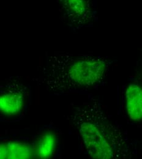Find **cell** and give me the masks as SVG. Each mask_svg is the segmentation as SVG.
Masks as SVG:
<instances>
[{
  "mask_svg": "<svg viewBox=\"0 0 142 159\" xmlns=\"http://www.w3.org/2000/svg\"><path fill=\"white\" fill-rule=\"evenodd\" d=\"M126 113L132 121L140 122L142 118V87L137 82L130 83L126 91Z\"/></svg>",
  "mask_w": 142,
  "mask_h": 159,
  "instance_id": "8992f818",
  "label": "cell"
},
{
  "mask_svg": "<svg viewBox=\"0 0 142 159\" xmlns=\"http://www.w3.org/2000/svg\"><path fill=\"white\" fill-rule=\"evenodd\" d=\"M61 11L72 25L83 27L93 20L91 0H57Z\"/></svg>",
  "mask_w": 142,
  "mask_h": 159,
  "instance_id": "277c9868",
  "label": "cell"
},
{
  "mask_svg": "<svg viewBox=\"0 0 142 159\" xmlns=\"http://www.w3.org/2000/svg\"><path fill=\"white\" fill-rule=\"evenodd\" d=\"M27 107V92L20 85L0 90V116L19 118Z\"/></svg>",
  "mask_w": 142,
  "mask_h": 159,
  "instance_id": "3957f363",
  "label": "cell"
},
{
  "mask_svg": "<svg viewBox=\"0 0 142 159\" xmlns=\"http://www.w3.org/2000/svg\"><path fill=\"white\" fill-rule=\"evenodd\" d=\"M112 64L100 56L55 53L47 60L44 84L57 95L86 91L103 82Z\"/></svg>",
  "mask_w": 142,
  "mask_h": 159,
  "instance_id": "6da1fadb",
  "label": "cell"
},
{
  "mask_svg": "<svg viewBox=\"0 0 142 159\" xmlns=\"http://www.w3.org/2000/svg\"><path fill=\"white\" fill-rule=\"evenodd\" d=\"M72 119L87 152L93 158L124 159L129 156L127 137L120 127L105 116L96 100L77 107Z\"/></svg>",
  "mask_w": 142,
  "mask_h": 159,
  "instance_id": "7a4b0ae2",
  "label": "cell"
},
{
  "mask_svg": "<svg viewBox=\"0 0 142 159\" xmlns=\"http://www.w3.org/2000/svg\"><path fill=\"white\" fill-rule=\"evenodd\" d=\"M58 136L53 130L42 132L33 143L34 156L40 159H50L57 153L58 146Z\"/></svg>",
  "mask_w": 142,
  "mask_h": 159,
  "instance_id": "5b68a950",
  "label": "cell"
},
{
  "mask_svg": "<svg viewBox=\"0 0 142 159\" xmlns=\"http://www.w3.org/2000/svg\"><path fill=\"white\" fill-rule=\"evenodd\" d=\"M33 156V144L14 141L0 144V159H27Z\"/></svg>",
  "mask_w": 142,
  "mask_h": 159,
  "instance_id": "52a82bcc",
  "label": "cell"
}]
</instances>
